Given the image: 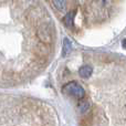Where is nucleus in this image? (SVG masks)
<instances>
[{
  "label": "nucleus",
  "instance_id": "1",
  "mask_svg": "<svg viewBox=\"0 0 126 126\" xmlns=\"http://www.w3.org/2000/svg\"><path fill=\"white\" fill-rule=\"evenodd\" d=\"M63 78L67 126H126V76L114 63L85 62Z\"/></svg>",
  "mask_w": 126,
  "mask_h": 126
},
{
  "label": "nucleus",
  "instance_id": "2",
  "mask_svg": "<svg viewBox=\"0 0 126 126\" xmlns=\"http://www.w3.org/2000/svg\"><path fill=\"white\" fill-rule=\"evenodd\" d=\"M0 126H60L55 109L43 100L0 94Z\"/></svg>",
  "mask_w": 126,
  "mask_h": 126
},
{
  "label": "nucleus",
  "instance_id": "3",
  "mask_svg": "<svg viewBox=\"0 0 126 126\" xmlns=\"http://www.w3.org/2000/svg\"><path fill=\"white\" fill-rule=\"evenodd\" d=\"M74 16H75V11L72 10L70 12H67L65 15V17L63 18V24L66 28H72L73 27V21H74Z\"/></svg>",
  "mask_w": 126,
  "mask_h": 126
},
{
  "label": "nucleus",
  "instance_id": "4",
  "mask_svg": "<svg viewBox=\"0 0 126 126\" xmlns=\"http://www.w3.org/2000/svg\"><path fill=\"white\" fill-rule=\"evenodd\" d=\"M52 6L59 12H63L66 9V0H52Z\"/></svg>",
  "mask_w": 126,
  "mask_h": 126
},
{
  "label": "nucleus",
  "instance_id": "5",
  "mask_svg": "<svg viewBox=\"0 0 126 126\" xmlns=\"http://www.w3.org/2000/svg\"><path fill=\"white\" fill-rule=\"evenodd\" d=\"M72 52V43L67 38H64L63 40V51H62V54L63 57H67L70 55V53Z\"/></svg>",
  "mask_w": 126,
  "mask_h": 126
}]
</instances>
